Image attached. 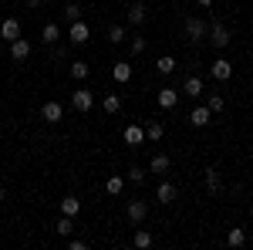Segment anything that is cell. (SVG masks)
<instances>
[{
    "instance_id": "d590c367",
    "label": "cell",
    "mask_w": 253,
    "mask_h": 250,
    "mask_svg": "<svg viewBox=\"0 0 253 250\" xmlns=\"http://www.w3.org/2000/svg\"><path fill=\"white\" fill-rule=\"evenodd\" d=\"M196 3H199V7H213V0H196Z\"/></svg>"
},
{
    "instance_id": "9c48e42d",
    "label": "cell",
    "mask_w": 253,
    "mask_h": 250,
    "mask_svg": "<svg viewBox=\"0 0 253 250\" xmlns=\"http://www.w3.org/2000/svg\"><path fill=\"white\" fill-rule=\"evenodd\" d=\"M210 75H213L216 81H230V78H233V64L226 58H216L213 64H210Z\"/></svg>"
},
{
    "instance_id": "5bb4252c",
    "label": "cell",
    "mask_w": 253,
    "mask_h": 250,
    "mask_svg": "<svg viewBox=\"0 0 253 250\" xmlns=\"http://www.w3.org/2000/svg\"><path fill=\"white\" fill-rule=\"evenodd\" d=\"M0 38H3V41H17L20 38V20L17 17H7L3 24H0Z\"/></svg>"
},
{
    "instance_id": "277c9868",
    "label": "cell",
    "mask_w": 253,
    "mask_h": 250,
    "mask_svg": "<svg viewBox=\"0 0 253 250\" xmlns=\"http://www.w3.org/2000/svg\"><path fill=\"white\" fill-rule=\"evenodd\" d=\"M91 105H95V98H91V92H88V88H78V92H71V108H75V112L88 115V112H91Z\"/></svg>"
},
{
    "instance_id": "836d02e7",
    "label": "cell",
    "mask_w": 253,
    "mask_h": 250,
    "mask_svg": "<svg viewBox=\"0 0 253 250\" xmlns=\"http://www.w3.org/2000/svg\"><path fill=\"white\" fill-rule=\"evenodd\" d=\"M88 244L84 240H78V237H68V250H84Z\"/></svg>"
},
{
    "instance_id": "d4e9b609",
    "label": "cell",
    "mask_w": 253,
    "mask_h": 250,
    "mask_svg": "<svg viewBox=\"0 0 253 250\" xmlns=\"http://www.w3.org/2000/svg\"><path fill=\"white\" fill-rule=\"evenodd\" d=\"M101 108H105L108 115H115V112H122V95H115V92H112V95H105V101H101Z\"/></svg>"
},
{
    "instance_id": "484cf974",
    "label": "cell",
    "mask_w": 253,
    "mask_h": 250,
    "mask_svg": "<svg viewBox=\"0 0 253 250\" xmlns=\"http://www.w3.org/2000/svg\"><path fill=\"white\" fill-rule=\"evenodd\" d=\"M68 71H71V78H75V81H84L91 68H88V61H71V68H68Z\"/></svg>"
},
{
    "instance_id": "e0dca14e",
    "label": "cell",
    "mask_w": 253,
    "mask_h": 250,
    "mask_svg": "<svg viewBox=\"0 0 253 250\" xmlns=\"http://www.w3.org/2000/svg\"><path fill=\"white\" fill-rule=\"evenodd\" d=\"M41 41H44V44H58V41H61V24L47 20V24L41 27Z\"/></svg>"
},
{
    "instance_id": "ac0fdd59",
    "label": "cell",
    "mask_w": 253,
    "mask_h": 250,
    "mask_svg": "<svg viewBox=\"0 0 253 250\" xmlns=\"http://www.w3.org/2000/svg\"><path fill=\"white\" fill-rule=\"evenodd\" d=\"M112 78H115L118 85L132 81V64H128V61H115V64H112Z\"/></svg>"
},
{
    "instance_id": "83f0119b",
    "label": "cell",
    "mask_w": 253,
    "mask_h": 250,
    "mask_svg": "<svg viewBox=\"0 0 253 250\" xmlns=\"http://www.w3.org/2000/svg\"><path fill=\"white\" fill-rule=\"evenodd\" d=\"M145 176H149V169H142V166H132V169H128V176H125V179H128V183H132V186H142V183H145Z\"/></svg>"
},
{
    "instance_id": "7a4b0ae2",
    "label": "cell",
    "mask_w": 253,
    "mask_h": 250,
    "mask_svg": "<svg viewBox=\"0 0 253 250\" xmlns=\"http://www.w3.org/2000/svg\"><path fill=\"white\" fill-rule=\"evenodd\" d=\"M88 38H91V27H88L84 20H75V24H68V41H71L75 48L88 44Z\"/></svg>"
},
{
    "instance_id": "44dd1931",
    "label": "cell",
    "mask_w": 253,
    "mask_h": 250,
    "mask_svg": "<svg viewBox=\"0 0 253 250\" xmlns=\"http://www.w3.org/2000/svg\"><path fill=\"white\" fill-rule=\"evenodd\" d=\"M175 68H179V64H175V58H172V54H162V58L156 61V71H159L162 78H169V75L175 71Z\"/></svg>"
},
{
    "instance_id": "cb8c5ba5",
    "label": "cell",
    "mask_w": 253,
    "mask_h": 250,
    "mask_svg": "<svg viewBox=\"0 0 253 250\" xmlns=\"http://www.w3.org/2000/svg\"><path fill=\"white\" fill-rule=\"evenodd\" d=\"M156 200H159V203H172V200H175V186H172V183H159Z\"/></svg>"
},
{
    "instance_id": "7c38bea8",
    "label": "cell",
    "mask_w": 253,
    "mask_h": 250,
    "mask_svg": "<svg viewBox=\"0 0 253 250\" xmlns=\"http://www.w3.org/2000/svg\"><path fill=\"white\" fill-rule=\"evenodd\" d=\"M156 101H159V108H166V112H169V108L179 105V92H175V88H159Z\"/></svg>"
},
{
    "instance_id": "1f68e13d",
    "label": "cell",
    "mask_w": 253,
    "mask_h": 250,
    "mask_svg": "<svg viewBox=\"0 0 253 250\" xmlns=\"http://www.w3.org/2000/svg\"><path fill=\"white\" fill-rule=\"evenodd\" d=\"M132 244H135V247H152V233L149 230H135V237H132Z\"/></svg>"
},
{
    "instance_id": "52a82bcc",
    "label": "cell",
    "mask_w": 253,
    "mask_h": 250,
    "mask_svg": "<svg viewBox=\"0 0 253 250\" xmlns=\"http://www.w3.org/2000/svg\"><path fill=\"white\" fill-rule=\"evenodd\" d=\"M213 122V112H210V105H196L193 112H189V125L193 129H206Z\"/></svg>"
},
{
    "instance_id": "8d00e7d4",
    "label": "cell",
    "mask_w": 253,
    "mask_h": 250,
    "mask_svg": "<svg viewBox=\"0 0 253 250\" xmlns=\"http://www.w3.org/2000/svg\"><path fill=\"white\" fill-rule=\"evenodd\" d=\"M0 203H3V186H0Z\"/></svg>"
},
{
    "instance_id": "d6986e66",
    "label": "cell",
    "mask_w": 253,
    "mask_h": 250,
    "mask_svg": "<svg viewBox=\"0 0 253 250\" xmlns=\"http://www.w3.org/2000/svg\"><path fill=\"white\" fill-rule=\"evenodd\" d=\"M162 135H166V125H162L159 118L145 122V139H149V142H162Z\"/></svg>"
},
{
    "instance_id": "e575fe53",
    "label": "cell",
    "mask_w": 253,
    "mask_h": 250,
    "mask_svg": "<svg viewBox=\"0 0 253 250\" xmlns=\"http://www.w3.org/2000/svg\"><path fill=\"white\" fill-rule=\"evenodd\" d=\"M41 3H44V0H27V7H31V10H38Z\"/></svg>"
},
{
    "instance_id": "8992f818",
    "label": "cell",
    "mask_w": 253,
    "mask_h": 250,
    "mask_svg": "<svg viewBox=\"0 0 253 250\" xmlns=\"http://www.w3.org/2000/svg\"><path fill=\"white\" fill-rule=\"evenodd\" d=\"M41 118H44L47 125L61 122V118H64V105H61V101H44V105H41Z\"/></svg>"
},
{
    "instance_id": "603a6c76",
    "label": "cell",
    "mask_w": 253,
    "mask_h": 250,
    "mask_svg": "<svg viewBox=\"0 0 253 250\" xmlns=\"http://www.w3.org/2000/svg\"><path fill=\"white\" fill-rule=\"evenodd\" d=\"M243 244H247V230H243V227H233V230L226 233V247H243Z\"/></svg>"
},
{
    "instance_id": "4dcf8cb0",
    "label": "cell",
    "mask_w": 253,
    "mask_h": 250,
    "mask_svg": "<svg viewBox=\"0 0 253 250\" xmlns=\"http://www.w3.org/2000/svg\"><path fill=\"white\" fill-rule=\"evenodd\" d=\"M64 20H68V24H75V20H81V3H75V0H71V3L64 7Z\"/></svg>"
},
{
    "instance_id": "6da1fadb",
    "label": "cell",
    "mask_w": 253,
    "mask_h": 250,
    "mask_svg": "<svg viewBox=\"0 0 253 250\" xmlns=\"http://www.w3.org/2000/svg\"><path fill=\"white\" fill-rule=\"evenodd\" d=\"M182 31H186V38L193 41V44H203V41L210 38V24H206V20H199V17H186Z\"/></svg>"
},
{
    "instance_id": "ffe728a7",
    "label": "cell",
    "mask_w": 253,
    "mask_h": 250,
    "mask_svg": "<svg viewBox=\"0 0 253 250\" xmlns=\"http://www.w3.org/2000/svg\"><path fill=\"white\" fill-rule=\"evenodd\" d=\"M54 233L68 240V237L75 233V216H64V213H61V220H58V223H54Z\"/></svg>"
},
{
    "instance_id": "d6a6232c",
    "label": "cell",
    "mask_w": 253,
    "mask_h": 250,
    "mask_svg": "<svg viewBox=\"0 0 253 250\" xmlns=\"http://www.w3.org/2000/svg\"><path fill=\"white\" fill-rule=\"evenodd\" d=\"M128 51H132V54H142V51H145V38H132Z\"/></svg>"
},
{
    "instance_id": "5b68a950",
    "label": "cell",
    "mask_w": 253,
    "mask_h": 250,
    "mask_svg": "<svg viewBox=\"0 0 253 250\" xmlns=\"http://www.w3.org/2000/svg\"><path fill=\"white\" fill-rule=\"evenodd\" d=\"M125 17H128L132 27H142V24L149 20V10H145V3H142V0H132V3L125 7Z\"/></svg>"
},
{
    "instance_id": "30bf717a",
    "label": "cell",
    "mask_w": 253,
    "mask_h": 250,
    "mask_svg": "<svg viewBox=\"0 0 253 250\" xmlns=\"http://www.w3.org/2000/svg\"><path fill=\"white\" fill-rule=\"evenodd\" d=\"M145 216H149V203L145 200H128V220L132 223H145Z\"/></svg>"
},
{
    "instance_id": "9a60e30c",
    "label": "cell",
    "mask_w": 253,
    "mask_h": 250,
    "mask_svg": "<svg viewBox=\"0 0 253 250\" xmlns=\"http://www.w3.org/2000/svg\"><path fill=\"white\" fill-rule=\"evenodd\" d=\"M10 58L14 61H27L31 58V41H24V38L10 41Z\"/></svg>"
},
{
    "instance_id": "2e32d148",
    "label": "cell",
    "mask_w": 253,
    "mask_h": 250,
    "mask_svg": "<svg viewBox=\"0 0 253 250\" xmlns=\"http://www.w3.org/2000/svg\"><path fill=\"white\" fill-rule=\"evenodd\" d=\"M122 139H125V146H142L145 142V125H128L122 132Z\"/></svg>"
},
{
    "instance_id": "74e56055",
    "label": "cell",
    "mask_w": 253,
    "mask_h": 250,
    "mask_svg": "<svg viewBox=\"0 0 253 250\" xmlns=\"http://www.w3.org/2000/svg\"><path fill=\"white\" fill-rule=\"evenodd\" d=\"M0 51H3V38H0Z\"/></svg>"
},
{
    "instance_id": "3957f363",
    "label": "cell",
    "mask_w": 253,
    "mask_h": 250,
    "mask_svg": "<svg viewBox=\"0 0 253 250\" xmlns=\"http://www.w3.org/2000/svg\"><path fill=\"white\" fill-rule=\"evenodd\" d=\"M230 41H233L230 27H223V24H210V44H213V48L226 51V48H230Z\"/></svg>"
},
{
    "instance_id": "7402d4cb",
    "label": "cell",
    "mask_w": 253,
    "mask_h": 250,
    "mask_svg": "<svg viewBox=\"0 0 253 250\" xmlns=\"http://www.w3.org/2000/svg\"><path fill=\"white\" fill-rule=\"evenodd\" d=\"M61 213H64V216H78L81 213V200L78 196H64V200H61Z\"/></svg>"
},
{
    "instance_id": "ba28073f",
    "label": "cell",
    "mask_w": 253,
    "mask_h": 250,
    "mask_svg": "<svg viewBox=\"0 0 253 250\" xmlns=\"http://www.w3.org/2000/svg\"><path fill=\"white\" fill-rule=\"evenodd\" d=\"M182 95H189V98H203L206 95V81L199 75H189L186 81H182Z\"/></svg>"
},
{
    "instance_id": "4316f807",
    "label": "cell",
    "mask_w": 253,
    "mask_h": 250,
    "mask_svg": "<svg viewBox=\"0 0 253 250\" xmlns=\"http://www.w3.org/2000/svg\"><path fill=\"white\" fill-rule=\"evenodd\" d=\"M206 105H210V112H223V108H226V98L219 95V92H210V95H206Z\"/></svg>"
},
{
    "instance_id": "8fae6325",
    "label": "cell",
    "mask_w": 253,
    "mask_h": 250,
    "mask_svg": "<svg viewBox=\"0 0 253 250\" xmlns=\"http://www.w3.org/2000/svg\"><path fill=\"white\" fill-rule=\"evenodd\" d=\"M169 169H172V159H169L166 152H156L152 159H149V173H159V176H166Z\"/></svg>"
},
{
    "instance_id": "f1b7e54d",
    "label": "cell",
    "mask_w": 253,
    "mask_h": 250,
    "mask_svg": "<svg viewBox=\"0 0 253 250\" xmlns=\"http://www.w3.org/2000/svg\"><path fill=\"white\" fill-rule=\"evenodd\" d=\"M125 183H128V179H125V176H112V179H108V183H105V190L112 193V196H118V193L125 190Z\"/></svg>"
},
{
    "instance_id": "f546056e",
    "label": "cell",
    "mask_w": 253,
    "mask_h": 250,
    "mask_svg": "<svg viewBox=\"0 0 253 250\" xmlns=\"http://www.w3.org/2000/svg\"><path fill=\"white\" fill-rule=\"evenodd\" d=\"M125 38H128V31H125L122 24H112V27H108V41H112V44H122Z\"/></svg>"
},
{
    "instance_id": "4fadbf2b",
    "label": "cell",
    "mask_w": 253,
    "mask_h": 250,
    "mask_svg": "<svg viewBox=\"0 0 253 250\" xmlns=\"http://www.w3.org/2000/svg\"><path fill=\"white\" fill-rule=\"evenodd\" d=\"M206 193H210V196H219V193H223V176H219V169H213V166L206 169Z\"/></svg>"
}]
</instances>
